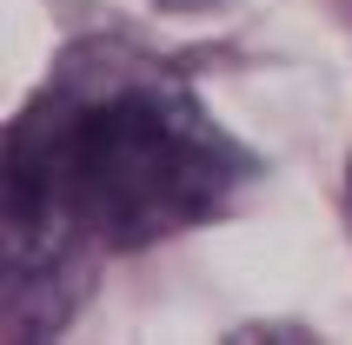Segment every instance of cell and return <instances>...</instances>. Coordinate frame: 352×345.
Returning a JSON list of instances; mask_svg holds the SVG:
<instances>
[{
    "label": "cell",
    "mask_w": 352,
    "mask_h": 345,
    "mask_svg": "<svg viewBox=\"0 0 352 345\" xmlns=\"http://www.w3.org/2000/svg\"><path fill=\"white\" fill-rule=\"evenodd\" d=\"M246 146L173 67L87 40L7 126V339L74 319L100 252L219 219L246 186Z\"/></svg>",
    "instance_id": "6da1fadb"
},
{
    "label": "cell",
    "mask_w": 352,
    "mask_h": 345,
    "mask_svg": "<svg viewBox=\"0 0 352 345\" xmlns=\"http://www.w3.org/2000/svg\"><path fill=\"white\" fill-rule=\"evenodd\" d=\"M346 226H352V166H346Z\"/></svg>",
    "instance_id": "7a4b0ae2"
}]
</instances>
